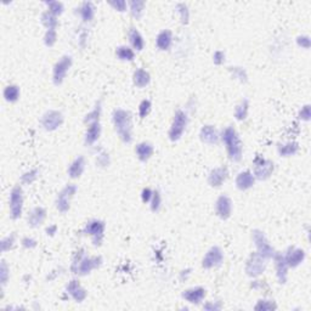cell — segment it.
Instances as JSON below:
<instances>
[{
	"mask_svg": "<svg viewBox=\"0 0 311 311\" xmlns=\"http://www.w3.org/2000/svg\"><path fill=\"white\" fill-rule=\"evenodd\" d=\"M220 141L226 149L227 156L232 162H241L243 157V143L238 131L232 127L225 128L220 133Z\"/></svg>",
	"mask_w": 311,
	"mask_h": 311,
	"instance_id": "obj_1",
	"label": "cell"
},
{
	"mask_svg": "<svg viewBox=\"0 0 311 311\" xmlns=\"http://www.w3.org/2000/svg\"><path fill=\"white\" fill-rule=\"evenodd\" d=\"M103 265V258L99 257H88L84 249H78L71 262V271L73 275L84 276L90 275L91 271L99 269Z\"/></svg>",
	"mask_w": 311,
	"mask_h": 311,
	"instance_id": "obj_2",
	"label": "cell"
},
{
	"mask_svg": "<svg viewBox=\"0 0 311 311\" xmlns=\"http://www.w3.org/2000/svg\"><path fill=\"white\" fill-rule=\"evenodd\" d=\"M112 123L118 138L124 144L133 143V117L127 109L117 108L112 114Z\"/></svg>",
	"mask_w": 311,
	"mask_h": 311,
	"instance_id": "obj_3",
	"label": "cell"
},
{
	"mask_svg": "<svg viewBox=\"0 0 311 311\" xmlns=\"http://www.w3.org/2000/svg\"><path fill=\"white\" fill-rule=\"evenodd\" d=\"M187 125H189V116L184 109H178L174 113L173 122H171L170 128H169L168 136L171 143H176L184 136L186 131Z\"/></svg>",
	"mask_w": 311,
	"mask_h": 311,
	"instance_id": "obj_4",
	"label": "cell"
},
{
	"mask_svg": "<svg viewBox=\"0 0 311 311\" xmlns=\"http://www.w3.org/2000/svg\"><path fill=\"white\" fill-rule=\"evenodd\" d=\"M23 206H25V194L20 185H16L9 194V211L12 220H18L23 214Z\"/></svg>",
	"mask_w": 311,
	"mask_h": 311,
	"instance_id": "obj_5",
	"label": "cell"
},
{
	"mask_svg": "<svg viewBox=\"0 0 311 311\" xmlns=\"http://www.w3.org/2000/svg\"><path fill=\"white\" fill-rule=\"evenodd\" d=\"M104 231H106L104 221L100 220V219H93V220L87 222L84 230H83V233L85 236H89L94 247H100L104 242Z\"/></svg>",
	"mask_w": 311,
	"mask_h": 311,
	"instance_id": "obj_6",
	"label": "cell"
},
{
	"mask_svg": "<svg viewBox=\"0 0 311 311\" xmlns=\"http://www.w3.org/2000/svg\"><path fill=\"white\" fill-rule=\"evenodd\" d=\"M275 164L271 159L265 158L264 156H257L253 160V174L257 180L265 181L271 178Z\"/></svg>",
	"mask_w": 311,
	"mask_h": 311,
	"instance_id": "obj_7",
	"label": "cell"
},
{
	"mask_svg": "<svg viewBox=\"0 0 311 311\" xmlns=\"http://www.w3.org/2000/svg\"><path fill=\"white\" fill-rule=\"evenodd\" d=\"M252 240H253L254 246L257 248V253L260 254L262 258L266 260H270L273 258V256L276 254L275 248L270 245V242L267 241L266 236L260 230H253L252 231Z\"/></svg>",
	"mask_w": 311,
	"mask_h": 311,
	"instance_id": "obj_8",
	"label": "cell"
},
{
	"mask_svg": "<svg viewBox=\"0 0 311 311\" xmlns=\"http://www.w3.org/2000/svg\"><path fill=\"white\" fill-rule=\"evenodd\" d=\"M266 261L267 260L262 258V257L257 253V252L256 253H252L246 261L245 271L247 273V276H249L251 278L260 277V276L265 272V270H266L267 266Z\"/></svg>",
	"mask_w": 311,
	"mask_h": 311,
	"instance_id": "obj_9",
	"label": "cell"
},
{
	"mask_svg": "<svg viewBox=\"0 0 311 311\" xmlns=\"http://www.w3.org/2000/svg\"><path fill=\"white\" fill-rule=\"evenodd\" d=\"M78 187L74 184H67L62 190L57 194L55 201V207L60 213L65 214L71 208V202L73 200L74 195L77 194Z\"/></svg>",
	"mask_w": 311,
	"mask_h": 311,
	"instance_id": "obj_10",
	"label": "cell"
},
{
	"mask_svg": "<svg viewBox=\"0 0 311 311\" xmlns=\"http://www.w3.org/2000/svg\"><path fill=\"white\" fill-rule=\"evenodd\" d=\"M72 65H73V58L72 56L65 55L55 63L52 68V82L56 87H60L65 82L67 73L71 69Z\"/></svg>",
	"mask_w": 311,
	"mask_h": 311,
	"instance_id": "obj_11",
	"label": "cell"
},
{
	"mask_svg": "<svg viewBox=\"0 0 311 311\" xmlns=\"http://www.w3.org/2000/svg\"><path fill=\"white\" fill-rule=\"evenodd\" d=\"M63 122H65V116L62 112L57 111V109H49L45 112L40 119V124H42L43 129L47 131H55L58 128L62 127Z\"/></svg>",
	"mask_w": 311,
	"mask_h": 311,
	"instance_id": "obj_12",
	"label": "cell"
},
{
	"mask_svg": "<svg viewBox=\"0 0 311 311\" xmlns=\"http://www.w3.org/2000/svg\"><path fill=\"white\" fill-rule=\"evenodd\" d=\"M224 262V252L219 246H213L208 249L202 259V267L206 270L215 269L221 266Z\"/></svg>",
	"mask_w": 311,
	"mask_h": 311,
	"instance_id": "obj_13",
	"label": "cell"
},
{
	"mask_svg": "<svg viewBox=\"0 0 311 311\" xmlns=\"http://www.w3.org/2000/svg\"><path fill=\"white\" fill-rule=\"evenodd\" d=\"M181 297L182 299H185V302H187L189 304L200 305L202 304L203 300L207 297V289L202 286L191 287V288L185 289V291L182 292Z\"/></svg>",
	"mask_w": 311,
	"mask_h": 311,
	"instance_id": "obj_14",
	"label": "cell"
},
{
	"mask_svg": "<svg viewBox=\"0 0 311 311\" xmlns=\"http://www.w3.org/2000/svg\"><path fill=\"white\" fill-rule=\"evenodd\" d=\"M283 257H285V260L288 265V267H292V269H296L299 265H302L304 262L305 258H307V253H305L303 249L297 248V247H288L287 251L283 253Z\"/></svg>",
	"mask_w": 311,
	"mask_h": 311,
	"instance_id": "obj_15",
	"label": "cell"
},
{
	"mask_svg": "<svg viewBox=\"0 0 311 311\" xmlns=\"http://www.w3.org/2000/svg\"><path fill=\"white\" fill-rule=\"evenodd\" d=\"M232 200L226 195H220L215 201V214L221 220H227L232 214Z\"/></svg>",
	"mask_w": 311,
	"mask_h": 311,
	"instance_id": "obj_16",
	"label": "cell"
},
{
	"mask_svg": "<svg viewBox=\"0 0 311 311\" xmlns=\"http://www.w3.org/2000/svg\"><path fill=\"white\" fill-rule=\"evenodd\" d=\"M229 178V169L225 165H221V167L214 168L211 169L210 173L208 174V184L210 187H214V189H218V187H221L224 185V182L227 180Z\"/></svg>",
	"mask_w": 311,
	"mask_h": 311,
	"instance_id": "obj_17",
	"label": "cell"
},
{
	"mask_svg": "<svg viewBox=\"0 0 311 311\" xmlns=\"http://www.w3.org/2000/svg\"><path fill=\"white\" fill-rule=\"evenodd\" d=\"M66 293L76 303H83L88 297L87 289L80 285L79 281L76 280V278H73V280H71L67 283Z\"/></svg>",
	"mask_w": 311,
	"mask_h": 311,
	"instance_id": "obj_18",
	"label": "cell"
},
{
	"mask_svg": "<svg viewBox=\"0 0 311 311\" xmlns=\"http://www.w3.org/2000/svg\"><path fill=\"white\" fill-rule=\"evenodd\" d=\"M200 139L203 144L214 146V145H218L220 143V133L214 125L206 124L201 128Z\"/></svg>",
	"mask_w": 311,
	"mask_h": 311,
	"instance_id": "obj_19",
	"label": "cell"
},
{
	"mask_svg": "<svg viewBox=\"0 0 311 311\" xmlns=\"http://www.w3.org/2000/svg\"><path fill=\"white\" fill-rule=\"evenodd\" d=\"M273 261H275V270H276V277L280 285H285L288 280V265H287L283 253H277L273 256Z\"/></svg>",
	"mask_w": 311,
	"mask_h": 311,
	"instance_id": "obj_20",
	"label": "cell"
},
{
	"mask_svg": "<svg viewBox=\"0 0 311 311\" xmlns=\"http://www.w3.org/2000/svg\"><path fill=\"white\" fill-rule=\"evenodd\" d=\"M47 219V209L44 207H34L29 210L27 215V225L32 229H38L44 224Z\"/></svg>",
	"mask_w": 311,
	"mask_h": 311,
	"instance_id": "obj_21",
	"label": "cell"
},
{
	"mask_svg": "<svg viewBox=\"0 0 311 311\" xmlns=\"http://www.w3.org/2000/svg\"><path fill=\"white\" fill-rule=\"evenodd\" d=\"M256 176H254L253 171L251 170H243L237 174L235 179V185L240 191H247L251 190L256 184Z\"/></svg>",
	"mask_w": 311,
	"mask_h": 311,
	"instance_id": "obj_22",
	"label": "cell"
},
{
	"mask_svg": "<svg viewBox=\"0 0 311 311\" xmlns=\"http://www.w3.org/2000/svg\"><path fill=\"white\" fill-rule=\"evenodd\" d=\"M101 133H103V127H101L100 122H94L88 124L87 131L84 135V144L85 146H94L100 139Z\"/></svg>",
	"mask_w": 311,
	"mask_h": 311,
	"instance_id": "obj_23",
	"label": "cell"
},
{
	"mask_svg": "<svg viewBox=\"0 0 311 311\" xmlns=\"http://www.w3.org/2000/svg\"><path fill=\"white\" fill-rule=\"evenodd\" d=\"M85 165H87V160H85L84 156H78L76 159L67 168V174L73 180L79 179L83 175V173H84Z\"/></svg>",
	"mask_w": 311,
	"mask_h": 311,
	"instance_id": "obj_24",
	"label": "cell"
},
{
	"mask_svg": "<svg viewBox=\"0 0 311 311\" xmlns=\"http://www.w3.org/2000/svg\"><path fill=\"white\" fill-rule=\"evenodd\" d=\"M155 154V147L154 145L149 141H143V143H139L135 146V155L138 157V159L140 162L146 163L151 159V157Z\"/></svg>",
	"mask_w": 311,
	"mask_h": 311,
	"instance_id": "obj_25",
	"label": "cell"
},
{
	"mask_svg": "<svg viewBox=\"0 0 311 311\" xmlns=\"http://www.w3.org/2000/svg\"><path fill=\"white\" fill-rule=\"evenodd\" d=\"M173 45V33L169 29H163L157 34L156 38V47L160 52H168Z\"/></svg>",
	"mask_w": 311,
	"mask_h": 311,
	"instance_id": "obj_26",
	"label": "cell"
},
{
	"mask_svg": "<svg viewBox=\"0 0 311 311\" xmlns=\"http://www.w3.org/2000/svg\"><path fill=\"white\" fill-rule=\"evenodd\" d=\"M128 39H129L130 48L134 52H143L145 48V39L143 34H141L138 29L134 28V27L129 28V31H128Z\"/></svg>",
	"mask_w": 311,
	"mask_h": 311,
	"instance_id": "obj_27",
	"label": "cell"
},
{
	"mask_svg": "<svg viewBox=\"0 0 311 311\" xmlns=\"http://www.w3.org/2000/svg\"><path fill=\"white\" fill-rule=\"evenodd\" d=\"M77 15H79L80 20L84 23H90L95 17V6L91 1H84L77 9Z\"/></svg>",
	"mask_w": 311,
	"mask_h": 311,
	"instance_id": "obj_28",
	"label": "cell"
},
{
	"mask_svg": "<svg viewBox=\"0 0 311 311\" xmlns=\"http://www.w3.org/2000/svg\"><path fill=\"white\" fill-rule=\"evenodd\" d=\"M133 83L136 88L144 89L151 83V76L149 72L144 68H138L133 74Z\"/></svg>",
	"mask_w": 311,
	"mask_h": 311,
	"instance_id": "obj_29",
	"label": "cell"
},
{
	"mask_svg": "<svg viewBox=\"0 0 311 311\" xmlns=\"http://www.w3.org/2000/svg\"><path fill=\"white\" fill-rule=\"evenodd\" d=\"M20 96H21V90L20 87L16 84H10L6 85L2 90V98L6 103L9 104H13L16 101L20 100Z\"/></svg>",
	"mask_w": 311,
	"mask_h": 311,
	"instance_id": "obj_30",
	"label": "cell"
},
{
	"mask_svg": "<svg viewBox=\"0 0 311 311\" xmlns=\"http://www.w3.org/2000/svg\"><path fill=\"white\" fill-rule=\"evenodd\" d=\"M298 151L299 144L296 143V141H289V143L277 145V154L281 157H292V156L298 154Z\"/></svg>",
	"mask_w": 311,
	"mask_h": 311,
	"instance_id": "obj_31",
	"label": "cell"
},
{
	"mask_svg": "<svg viewBox=\"0 0 311 311\" xmlns=\"http://www.w3.org/2000/svg\"><path fill=\"white\" fill-rule=\"evenodd\" d=\"M116 57L124 62H133L135 60V52L128 45H120L116 49Z\"/></svg>",
	"mask_w": 311,
	"mask_h": 311,
	"instance_id": "obj_32",
	"label": "cell"
},
{
	"mask_svg": "<svg viewBox=\"0 0 311 311\" xmlns=\"http://www.w3.org/2000/svg\"><path fill=\"white\" fill-rule=\"evenodd\" d=\"M249 113V100L248 99H243L240 101V104L235 107V112H233V116H235L236 120L238 122H243L247 119Z\"/></svg>",
	"mask_w": 311,
	"mask_h": 311,
	"instance_id": "obj_33",
	"label": "cell"
},
{
	"mask_svg": "<svg viewBox=\"0 0 311 311\" xmlns=\"http://www.w3.org/2000/svg\"><path fill=\"white\" fill-rule=\"evenodd\" d=\"M101 114H103V103H101V100H99L96 101L94 108L84 117V123L88 125L94 122H100Z\"/></svg>",
	"mask_w": 311,
	"mask_h": 311,
	"instance_id": "obj_34",
	"label": "cell"
},
{
	"mask_svg": "<svg viewBox=\"0 0 311 311\" xmlns=\"http://www.w3.org/2000/svg\"><path fill=\"white\" fill-rule=\"evenodd\" d=\"M40 22L47 29H56L58 26V20L57 16H55L48 10H45L44 12L40 16Z\"/></svg>",
	"mask_w": 311,
	"mask_h": 311,
	"instance_id": "obj_35",
	"label": "cell"
},
{
	"mask_svg": "<svg viewBox=\"0 0 311 311\" xmlns=\"http://www.w3.org/2000/svg\"><path fill=\"white\" fill-rule=\"evenodd\" d=\"M145 6H146V2L145 1H139V0H133V1L128 2V7H129V11L133 17H135L136 20L141 17L144 15Z\"/></svg>",
	"mask_w": 311,
	"mask_h": 311,
	"instance_id": "obj_36",
	"label": "cell"
},
{
	"mask_svg": "<svg viewBox=\"0 0 311 311\" xmlns=\"http://www.w3.org/2000/svg\"><path fill=\"white\" fill-rule=\"evenodd\" d=\"M16 243V233L12 232L10 235L5 236L1 241H0V251L1 253H6V252L11 251V249L15 247Z\"/></svg>",
	"mask_w": 311,
	"mask_h": 311,
	"instance_id": "obj_37",
	"label": "cell"
},
{
	"mask_svg": "<svg viewBox=\"0 0 311 311\" xmlns=\"http://www.w3.org/2000/svg\"><path fill=\"white\" fill-rule=\"evenodd\" d=\"M229 71H230V73H231L233 79L238 80L240 83L248 82V73H247V71L243 68V67H238V66L230 67Z\"/></svg>",
	"mask_w": 311,
	"mask_h": 311,
	"instance_id": "obj_38",
	"label": "cell"
},
{
	"mask_svg": "<svg viewBox=\"0 0 311 311\" xmlns=\"http://www.w3.org/2000/svg\"><path fill=\"white\" fill-rule=\"evenodd\" d=\"M175 11L179 13V18L182 25H187L190 22V10L185 2H179L175 6Z\"/></svg>",
	"mask_w": 311,
	"mask_h": 311,
	"instance_id": "obj_39",
	"label": "cell"
},
{
	"mask_svg": "<svg viewBox=\"0 0 311 311\" xmlns=\"http://www.w3.org/2000/svg\"><path fill=\"white\" fill-rule=\"evenodd\" d=\"M38 178H39L38 169H36V168L29 169V170L25 171V173L21 175V182H22L23 185H32Z\"/></svg>",
	"mask_w": 311,
	"mask_h": 311,
	"instance_id": "obj_40",
	"label": "cell"
},
{
	"mask_svg": "<svg viewBox=\"0 0 311 311\" xmlns=\"http://www.w3.org/2000/svg\"><path fill=\"white\" fill-rule=\"evenodd\" d=\"M44 4L48 6V11L53 13L57 17L65 11V4L62 1H45Z\"/></svg>",
	"mask_w": 311,
	"mask_h": 311,
	"instance_id": "obj_41",
	"label": "cell"
},
{
	"mask_svg": "<svg viewBox=\"0 0 311 311\" xmlns=\"http://www.w3.org/2000/svg\"><path fill=\"white\" fill-rule=\"evenodd\" d=\"M109 164H111V157H109L108 152L101 149L96 155V165L101 168H107Z\"/></svg>",
	"mask_w": 311,
	"mask_h": 311,
	"instance_id": "obj_42",
	"label": "cell"
},
{
	"mask_svg": "<svg viewBox=\"0 0 311 311\" xmlns=\"http://www.w3.org/2000/svg\"><path fill=\"white\" fill-rule=\"evenodd\" d=\"M162 194L159 192V190H154V196H152V200L150 202V208L154 213H158L162 208Z\"/></svg>",
	"mask_w": 311,
	"mask_h": 311,
	"instance_id": "obj_43",
	"label": "cell"
},
{
	"mask_svg": "<svg viewBox=\"0 0 311 311\" xmlns=\"http://www.w3.org/2000/svg\"><path fill=\"white\" fill-rule=\"evenodd\" d=\"M9 280H10V267L5 260H1V264H0V282H1L2 288L7 285Z\"/></svg>",
	"mask_w": 311,
	"mask_h": 311,
	"instance_id": "obj_44",
	"label": "cell"
},
{
	"mask_svg": "<svg viewBox=\"0 0 311 311\" xmlns=\"http://www.w3.org/2000/svg\"><path fill=\"white\" fill-rule=\"evenodd\" d=\"M43 42H44L45 47L52 48L56 44V42H57V32H56V29H47Z\"/></svg>",
	"mask_w": 311,
	"mask_h": 311,
	"instance_id": "obj_45",
	"label": "cell"
},
{
	"mask_svg": "<svg viewBox=\"0 0 311 311\" xmlns=\"http://www.w3.org/2000/svg\"><path fill=\"white\" fill-rule=\"evenodd\" d=\"M256 310H273L277 309V305H276L275 300L271 299H260L258 303L254 307Z\"/></svg>",
	"mask_w": 311,
	"mask_h": 311,
	"instance_id": "obj_46",
	"label": "cell"
},
{
	"mask_svg": "<svg viewBox=\"0 0 311 311\" xmlns=\"http://www.w3.org/2000/svg\"><path fill=\"white\" fill-rule=\"evenodd\" d=\"M151 109H152V103L149 100V99H145V100L141 101L140 104H139V117H140L141 119H144V118H146L147 116H149Z\"/></svg>",
	"mask_w": 311,
	"mask_h": 311,
	"instance_id": "obj_47",
	"label": "cell"
},
{
	"mask_svg": "<svg viewBox=\"0 0 311 311\" xmlns=\"http://www.w3.org/2000/svg\"><path fill=\"white\" fill-rule=\"evenodd\" d=\"M21 246L26 249H34L37 246H38V241L33 237H29V236H26L21 240Z\"/></svg>",
	"mask_w": 311,
	"mask_h": 311,
	"instance_id": "obj_48",
	"label": "cell"
},
{
	"mask_svg": "<svg viewBox=\"0 0 311 311\" xmlns=\"http://www.w3.org/2000/svg\"><path fill=\"white\" fill-rule=\"evenodd\" d=\"M311 117V112H310V104H305V106L302 107V109L298 113V119L302 120V122H309Z\"/></svg>",
	"mask_w": 311,
	"mask_h": 311,
	"instance_id": "obj_49",
	"label": "cell"
},
{
	"mask_svg": "<svg viewBox=\"0 0 311 311\" xmlns=\"http://www.w3.org/2000/svg\"><path fill=\"white\" fill-rule=\"evenodd\" d=\"M112 7L118 12H125L128 11V2L124 0H117V1H111L109 2Z\"/></svg>",
	"mask_w": 311,
	"mask_h": 311,
	"instance_id": "obj_50",
	"label": "cell"
},
{
	"mask_svg": "<svg viewBox=\"0 0 311 311\" xmlns=\"http://www.w3.org/2000/svg\"><path fill=\"white\" fill-rule=\"evenodd\" d=\"M225 60H226V53H225V52H222V50H216V52H214L213 55L214 65L216 66L224 65Z\"/></svg>",
	"mask_w": 311,
	"mask_h": 311,
	"instance_id": "obj_51",
	"label": "cell"
},
{
	"mask_svg": "<svg viewBox=\"0 0 311 311\" xmlns=\"http://www.w3.org/2000/svg\"><path fill=\"white\" fill-rule=\"evenodd\" d=\"M152 196H154V190L150 189V187H145V189H143V191H141V201H143V203L147 205V203L151 202Z\"/></svg>",
	"mask_w": 311,
	"mask_h": 311,
	"instance_id": "obj_52",
	"label": "cell"
},
{
	"mask_svg": "<svg viewBox=\"0 0 311 311\" xmlns=\"http://www.w3.org/2000/svg\"><path fill=\"white\" fill-rule=\"evenodd\" d=\"M297 44H298L299 48H302V49H310V37L309 36H299L298 38H297Z\"/></svg>",
	"mask_w": 311,
	"mask_h": 311,
	"instance_id": "obj_53",
	"label": "cell"
},
{
	"mask_svg": "<svg viewBox=\"0 0 311 311\" xmlns=\"http://www.w3.org/2000/svg\"><path fill=\"white\" fill-rule=\"evenodd\" d=\"M222 304L220 302H208L207 304L203 305V309L206 310H211V311H216V310H221Z\"/></svg>",
	"mask_w": 311,
	"mask_h": 311,
	"instance_id": "obj_54",
	"label": "cell"
},
{
	"mask_svg": "<svg viewBox=\"0 0 311 311\" xmlns=\"http://www.w3.org/2000/svg\"><path fill=\"white\" fill-rule=\"evenodd\" d=\"M58 231V227L56 224H52V225H49V226L47 227V230H45V233H47V236H50V237H53V236L56 235Z\"/></svg>",
	"mask_w": 311,
	"mask_h": 311,
	"instance_id": "obj_55",
	"label": "cell"
}]
</instances>
